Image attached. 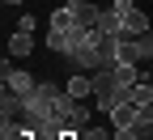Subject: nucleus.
I'll return each instance as SVG.
<instances>
[{"mask_svg":"<svg viewBox=\"0 0 153 140\" xmlns=\"http://www.w3.org/2000/svg\"><path fill=\"white\" fill-rule=\"evenodd\" d=\"M60 140H81V136H76V132H64V136H60Z\"/></svg>","mask_w":153,"mask_h":140,"instance_id":"nucleus-16","label":"nucleus"},{"mask_svg":"<svg viewBox=\"0 0 153 140\" xmlns=\"http://www.w3.org/2000/svg\"><path fill=\"white\" fill-rule=\"evenodd\" d=\"M140 43H145V55H149V64H153V30H149V34H140Z\"/></svg>","mask_w":153,"mask_h":140,"instance_id":"nucleus-15","label":"nucleus"},{"mask_svg":"<svg viewBox=\"0 0 153 140\" xmlns=\"http://www.w3.org/2000/svg\"><path fill=\"white\" fill-rule=\"evenodd\" d=\"M60 123H64V132H76V136H81V132L89 127V106H81V102H76V106L60 119Z\"/></svg>","mask_w":153,"mask_h":140,"instance_id":"nucleus-5","label":"nucleus"},{"mask_svg":"<svg viewBox=\"0 0 153 140\" xmlns=\"http://www.w3.org/2000/svg\"><path fill=\"white\" fill-rule=\"evenodd\" d=\"M17 119H22V98L4 89V98H0V123H17Z\"/></svg>","mask_w":153,"mask_h":140,"instance_id":"nucleus-8","label":"nucleus"},{"mask_svg":"<svg viewBox=\"0 0 153 140\" xmlns=\"http://www.w3.org/2000/svg\"><path fill=\"white\" fill-rule=\"evenodd\" d=\"M34 26H38V21H34V13H22V21H17V30H26V34H30Z\"/></svg>","mask_w":153,"mask_h":140,"instance_id":"nucleus-14","label":"nucleus"},{"mask_svg":"<svg viewBox=\"0 0 153 140\" xmlns=\"http://www.w3.org/2000/svg\"><path fill=\"white\" fill-rule=\"evenodd\" d=\"M123 34H132V38H140V34H149V17H145L140 9H132V13L123 17Z\"/></svg>","mask_w":153,"mask_h":140,"instance_id":"nucleus-10","label":"nucleus"},{"mask_svg":"<svg viewBox=\"0 0 153 140\" xmlns=\"http://www.w3.org/2000/svg\"><path fill=\"white\" fill-rule=\"evenodd\" d=\"M34 51V38L26 34V30H17L13 38H9V55H17V59H22V55H30Z\"/></svg>","mask_w":153,"mask_h":140,"instance_id":"nucleus-11","label":"nucleus"},{"mask_svg":"<svg viewBox=\"0 0 153 140\" xmlns=\"http://www.w3.org/2000/svg\"><path fill=\"white\" fill-rule=\"evenodd\" d=\"M81 140H111V132H102V127H85Z\"/></svg>","mask_w":153,"mask_h":140,"instance_id":"nucleus-13","label":"nucleus"},{"mask_svg":"<svg viewBox=\"0 0 153 140\" xmlns=\"http://www.w3.org/2000/svg\"><path fill=\"white\" fill-rule=\"evenodd\" d=\"M64 89H68V93L76 98V102H81V98H85V93H94V76H85V72H72Z\"/></svg>","mask_w":153,"mask_h":140,"instance_id":"nucleus-9","label":"nucleus"},{"mask_svg":"<svg viewBox=\"0 0 153 140\" xmlns=\"http://www.w3.org/2000/svg\"><path fill=\"white\" fill-rule=\"evenodd\" d=\"M47 30H81V21H76V13L64 4V9H55V13L47 17Z\"/></svg>","mask_w":153,"mask_h":140,"instance_id":"nucleus-6","label":"nucleus"},{"mask_svg":"<svg viewBox=\"0 0 153 140\" xmlns=\"http://www.w3.org/2000/svg\"><path fill=\"white\" fill-rule=\"evenodd\" d=\"M111 9H115V13H119V17H128L132 9H136V0H111Z\"/></svg>","mask_w":153,"mask_h":140,"instance_id":"nucleus-12","label":"nucleus"},{"mask_svg":"<svg viewBox=\"0 0 153 140\" xmlns=\"http://www.w3.org/2000/svg\"><path fill=\"white\" fill-rule=\"evenodd\" d=\"M4 4H22V0H4Z\"/></svg>","mask_w":153,"mask_h":140,"instance_id":"nucleus-18","label":"nucleus"},{"mask_svg":"<svg viewBox=\"0 0 153 140\" xmlns=\"http://www.w3.org/2000/svg\"><path fill=\"white\" fill-rule=\"evenodd\" d=\"M128 102H136L140 110H153V76H149V81H136V85H132Z\"/></svg>","mask_w":153,"mask_h":140,"instance_id":"nucleus-7","label":"nucleus"},{"mask_svg":"<svg viewBox=\"0 0 153 140\" xmlns=\"http://www.w3.org/2000/svg\"><path fill=\"white\" fill-rule=\"evenodd\" d=\"M81 38H85V30H47V47L55 55H72Z\"/></svg>","mask_w":153,"mask_h":140,"instance_id":"nucleus-1","label":"nucleus"},{"mask_svg":"<svg viewBox=\"0 0 153 140\" xmlns=\"http://www.w3.org/2000/svg\"><path fill=\"white\" fill-rule=\"evenodd\" d=\"M34 76L26 72V68H9V59H4V89L9 93H17V98H26V93H34Z\"/></svg>","mask_w":153,"mask_h":140,"instance_id":"nucleus-2","label":"nucleus"},{"mask_svg":"<svg viewBox=\"0 0 153 140\" xmlns=\"http://www.w3.org/2000/svg\"><path fill=\"white\" fill-rule=\"evenodd\" d=\"M145 55V43L140 38H132V34H119V51H115V64H140Z\"/></svg>","mask_w":153,"mask_h":140,"instance_id":"nucleus-3","label":"nucleus"},{"mask_svg":"<svg viewBox=\"0 0 153 140\" xmlns=\"http://www.w3.org/2000/svg\"><path fill=\"white\" fill-rule=\"evenodd\" d=\"M76 4H85V0H68V9H76Z\"/></svg>","mask_w":153,"mask_h":140,"instance_id":"nucleus-17","label":"nucleus"},{"mask_svg":"<svg viewBox=\"0 0 153 140\" xmlns=\"http://www.w3.org/2000/svg\"><path fill=\"white\" fill-rule=\"evenodd\" d=\"M136 115H140V106H136V102H119V106L111 110V127L128 136V132H132V123H136Z\"/></svg>","mask_w":153,"mask_h":140,"instance_id":"nucleus-4","label":"nucleus"}]
</instances>
